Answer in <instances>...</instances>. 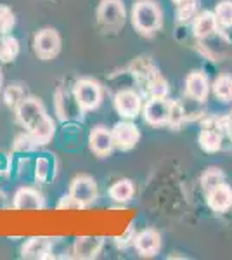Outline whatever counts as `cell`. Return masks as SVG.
Listing matches in <instances>:
<instances>
[{"label":"cell","mask_w":232,"mask_h":260,"mask_svg":"<svg viewBox=\"0 0 232 260\" xmlns=\"http://www.w3.org/2000/svg\"><path fill=\"white\" fill-rule=\"evenodd\" d=\"M16 116H18L19 123L28 130L29 136L35 139L37 144H47L54 137L56 125L47 115L40 99L24 98L16 108Z\"/></svg>","instance_id":"6da1fadb"},{"label":"cell","mask_w":232,"mask_h":260,"mask_svg":"<svg viewBox=\"0 0 232 260\" xmlns=\"http://www.w3.org/2000/svg\"><path fill=\"white\" fill-rule=\"evenodd\" d=\"M132 23L137 31L144 35H153L163 24L161 9L153 0H139L132 11Z\"/></svg>","instance_id":"7a4b0ae2"},{"label":"cell","mask_w":232,"mask_h":260,"mask_svg":"<svg viewBox=\"0 0 232 260\" xmlns=\"http://www.w3.org/2000/svg\"><path fill=\"white\" fill-rule=\"evenodd\" d=\"M73 95L82 111H94L103 103V87L92 78H82L75 83Z\"/></svg>","instance_id":"3957f363"},{"label":"cell","mask_w":232,"mask_h":260,"mask_svg":"<svg viewBox=\"0 0 232 260\" xmlns=\"http://www.w3.org/2000/svg\"><path fill=\"white\" fill-rule=\"evenodd\" d=\"M97 21L108 30H118L125 23V6L121 0H101Z\"/></svg>","instance_id":"277c9868"},{"label":"cell","mask_w":232,"mask_h":260,"mask_svg":"<svg viewBox=\"0 0 232 260\" xmlns=\"http://www.w3.org/2000/svg\"><path fill=\"white\" fill-rule=\"evenodd\" d=\"M70 196L73 198L82 208L88 207L97 200V184L88 175H78L71 180Z\"/></svg>","instance_id":"5b68a950"},{"label":"cell","mask_w":232,"mask_h":260,"mask_svg":"<svg viewBox=\"0 0 232 260\" xmlns=\"http://www.w3.org/2000/svg\"><path fill=\"white\" fill-rule=\"evenodd\" d=\"M172 101L167 98H151L144 106V118L149 125L161 127V125L170 123L172 113Z\"/></svg>","instance_id":"8992f818"},{"label":"cell","mask_w":232,"mask_h":260,"mask_svg":"<svg viewBox=\"0 0 232 260\" xmlns=\"http://www.w3.org/2000/svg\"><path fill=\"white\" fill-rule=\"evenodd\" d=\"M35 50L42 59H52L61 50V37L54 28H45L35 35Z\"/></svg>","instance_id":"52a82bcc"},{"label":"cell","mask_w":232,"mask_h":260,"mask_svg":"<svg viewBox=\"0 0 232 260\" xmlns=\"http://www.w3.org/2000/svg\"><path fill=\"white\" fill-rule=\"evenodd\" d=\"M113 139H115V146L123 151L132 149L134 146L137 144L139 139H141V134H139V128L130 121H120L113 127Z\"/></svg>","instance_id":"ba28073f"},{"label":"cell","mask_w":232,"mask_h":260,"mask_svg":"<svg viewBox=\"0 0 232 260\" xmlns=\"http://www.w3.org/2000/svg\"><path fill=\"white\" fill-rule=\"evenodd\" d=\"M141 106H142L141 98H139V94L136 90L123 89L115 95L116 111L120 113L121 116H125V118H134V116H137L139 111H141Z\"/></svg>","instance_id":"9c48e42d"},{"label":"cell","mask_w":232,"mask_h":260,"mask_svg":"<svg viewBox=\"0 0 232 260\" xmlns=\"http://www.w3.org/2000/svg\"><path fill=\"white\" fill-rule=\"evenodd\" d=\"M134 245L142 257H154L161 250V236L154 229H144L134 238Z\"/></svg>","instance_id":"30bf717a"},{"label":"cell","mask_w":232,"mask_h":260,"mask_svg":"<svg viewBox=\"0 0 232 260\" xmlns=\"http://www.w3.org/2000/svg\"><path fill=\"white\" fill-rule=\"evenodd\" d=\"M208 92L210 83L203 71H192V73L187 75V78H185V94H187V98L197 101V103H203L208 98Z\"/></svg>","instance_id":"8fae6325"},{"label":"cell","mask_w":232,"mask_h":260,"mask_svg":"<svg viewBox=\"0 0 232 260\" xmlns=\"http://www.w3.org/2000/svg\"><path fill=\"white\" fill-rule=\"evenodd\" d=\"M88 146L94 151L97 156H106L115 148V139H113V132L106 127H95L88 136Z\"/></svg>","instance_id":"7c38bea8"},{"label":"cell","mask_w":232,"mask_h":260,"mask_svg":"<svg viewBox=\"0 0 232 260\" xmlns=\"http://www.w3.org/2000/svg\"><path fill=\"white\" fill-rule=\"evenodd\" d=\"M44 205V196L31 187H21L14 194L16 210H42Z\"/></svg>","instance_id":"4fadbf2b"},{"label":"cell","mask_w":232,"mask_h":260,"mask_svg":"<svg viewBox=\"0 0 232 260\" xmlns=\"http://www.w3.org/2000/svg\"><path fill=\"white\" fill-rule=\"evenodd\" d=\"M206 201L215 212H225L232 207V189L225 182L218 184L212 191L206 192Z\"/></svg>","instance_id":"5bb4252c"},{"label":"cell","mask_w":232,"mask_h":260,"mask_svg":"<svg viewBox=\"0 0 232 260\" xmlns=\"http://www.w3.org/2000/svg\"><path fill=\"white\" fill-rule=\"evenodd\" d=\"M104 240L99 236H82L75 241L73 253L77 258H94L103 250Z\"/></svg>","instance_id":"9a60e30c"},{"label":"cell","mask_w":232,"mask_h":260,"mask_svg":"<svg viewBox=\"0 0 232 260\" xmlns=\"http://www.w3.org/2000/svg\"><path fill=\"white\" fill-rule=\"evenodd\" d=\"M217 28H218V23H217V18H215V12H210V11L200 12L192 24L194 37L200 40L213 35V33L217 31Z\"/></svg>","instance_id":"2e32d148"},{"label":"cell","mask_w":232,"mask_h":260,"mask_svg":"<svg viewBox=\"0 0 232 260\" xmlns=\"http://www.w3.org/2000/svg\"><path fill=\"white\" fill-rule=\"evenodd\" d=\"M50 250H52V241L49 238H31L23 246L21 255L24 258H49Z\"/></svg>","instance_id":"e0dca14e"},{"label":"cell","mask_w":232,"mask_h":260,"mask_svg":"<svg viewBox=\"0 0 232 260\" xmlns=\"http://www.w3.org/2000/svg\"><path fill=\"white\" fill-rule=\"evenodd\" d=\"M200 146L208 153H215L222 148V132L218 125H206L200 134Z\"/></svg>","instance_id":"ac0fdd59"},{"label":"cell","mask_w":232,"mask_h":260,"mask_svg":"<svg viewBox=\"0 0 232 260\" xmlns=\"http://www.w3.org/2000/svg\"><path fill=\"white\" fill-rule=\"evenodd\" d=\"M134 192H136V187H134V182L128 179H120L109 187V196L113 200L118 201V203H125V201L132 200Z\"/></svg>","instance_id":"d6986e66"},{"label":"cell","mask_w":232,"mask_h":260,"mask_svg":"<svg viewBox=\"0 0 232 260\" xmlns=\"http://www.w3.org/2000/svg\"><path fill=\"white\" fill-rule=\"evenodd\" d=\"M146 85V90L147 94L151 95V98H167L168 94V83L167 80L161 77V75L156 71V73L151 75L147 80L142 82Z\"/></svg>","instance_id":"ffe728a7"},{"label":"cell","mask_w":232,"mask_h":260,"mask_svg":"<svg viewBox=\"0 0 232 260\" xmlns=\"http://www.w3.org/2000/svg\"><path fill=\"white\" fill-rule=\"evenodd\" d=\"M213 94L223 103L232 101V75H220L213 82Z\"/></svg>","instance_id":"44dd1931"},{"label":"cell","mask_w":232,"mask_h":260,"mask_svg":"<svg viewBox=\"0 0 232 260\" xmlns=\"http://www.w3.org/2000/svg\"><path fill=\"white\" fill-rule=\"evenodd\" d=\"M19 56V42L14 37L6 35L0 42V61L11 62Z\"/></svg>","instance_id":"7402d4cb"},{"label":"cell","mask_w":232,"mask_h":260,"mask_svg":"<svg viewBox=\"0 0 232 260\" xmlns=\"http://www.w3.org/2000/svg\"><path fill=\"white\" fill-rule=\"evenodd\" d=\"M215 18H217V23L223 28L232 26V2L230 0H223L217 6L215 9Z\"/></svg>","instance_id":"603a6c76"},{"label":"cell","mask_w":232,"mask_h":260,"mask_svg":"<svg viewBox=\"0 0 232 260\" xmlns=\"http://www.w3.org/2000/svg\"><path fill=\"white\" fill-rule=\"evenodd\" d=\"M16 18L14 12L11 11V7L0 6V35H7L12 28H14Z\"/></svg>","instance_id":"cb8c5ba5"},{"label":"cell","mask_w":232,"mask_h":260,"mask_svg":"<svg viewBox=\"0 0 232 260\" xmlns=\"http://www.w3.org/2000/svg\"><path fill=\"white\" fill-rule=\"evenodd\" d=\"M201 182H203L205 192H208V191H212L213 187H217L218 184L223 182V174H222L220 170H217V169H210L208 172H205Z\"/></svg>","instance_id":"d4e9b609"},{"label":"cell","mask_w":232,"mask_h":260,"mask_svg":"<svg viewBox=\"0 0 232 260\" xmlns=\"http://www.w3.org/2000/svg\"><path fill=\"white\" fill-rule=\"evenodd\" d=\"M6 104L7 106H11V108H18L19 106V103L23 101L26 95H24V90H23V87L21 85H9L7 87V90H6Z\"/></svg>","instance_id":"484cf974"},{"label":"cell","mask_w":232,"mask_h":260,"mask_svg":"<svg viewBox=\"0 0 232 260\" xmlns=\"http://www.w3.org/2000/svg\"><path fill=\"white\" fill-rule=\"evenodd\" d=\"M49 169H50V161L47 160V158L40 156L39 160H37V163H35V177H37V180H40V182L47 180Z\"/></svg>","instance_id":"4316f807"},{"label":"cell","mask_w":232,"mask_h":260,"mask_svg":"<svg viewBox=\"0 0 232 260\" xmlns=\"http://www.w3.org/2000/svg\"><path fill=\"white\" fill-rule=\"evenodd\" d=\"M194 9H196V4H194V0H185V2L179 4V6H177V14H179V19L180 21L189 19L194 14Z\"/></svg>","instance_id":"83f0119b"},{"label":"cell","mask_w":232,"mask_h":260,"mask_svg":"<svg viewBox=\"0 0 232 260\" xmlns=\"http://www.w3.org/2000/svg\"><path fill=\"white\" fill-rule=\"evenodd\" d=\"M185 118V111L182 108V104L179 103H174L172 104V113H170V123L168 125H174V127H177V125L182 123V120Z\"/></svg>","instance_id":"f1b7e54d"},{"label":"cell","mask_w":232,"mask_h":260,"mask_svg":"<svg viewBox=\"0 0 232 260\" xmlns=\"http://www.w3.org/2000/svg\"><path fill=\"white\" fill-rule=\"evenodd\" d=\"M57 208H82V207H80L77 201H75V200L68 194V196H64V198L59 201Z\"/></svg>","instance_id":"f546056e"},{"label":"cell","mask_w":232,"mask_h":260,"mask_svg":"<svg viewBox=\"0 0 232 260\" xmlns=\"http://www.w3.org/2000/svg\"><path fill=\"white\" fill-rule=\"evenodd\" d=\"M174 2L177 4V6H179V4H182V2H185V0H174Z\"/></svg>","instance_id":"4dcf8cb0"},{"label":"cell","mask_w":232,"mask_h":260,"mask_svg":"<svg viewBox=\"0 0 232 260\" xmlns=\"http://www.w3.org/2000/svg\"><path fill=\"white\" fill-rule=\"evenodd\" d=\"M0 87H2V70H0Z\"/></svg>","instance_id":"1f68e13d"},{"label":"cell","mask_w":232,"mask_h":260,"mask_svg":"<svg viewBox=\"0 0 232 260\" xmlns=\"http://www.w3.org/2000/svg\"><path fill=\"white\" fill-rule=\"evenodd\" d=\"M0 42H2V39H0Z\"/></svg>","instance_id":"d6a6232c"}]
</instances>
